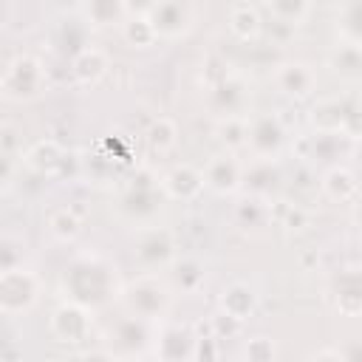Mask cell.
I'll use <instances>...</instances> for the list:
<instances>
[{
	"label": "cell",
	"mask_w": 362,
	"mask_h": 362,
	"mask_svg": "<svg viewBox=\"0 0 362 362\" xmlns=\"http://www.w3.org/2000/svg\"><path fill=\"white\" fill-rule=\"evenodd\" d=\"M62 291L71 303H79L85 308H99L110 303L116 294H122L116 269L99 255L74 257L62 274Z\"/></svg>",
	"instance_id": "cell-1"
},
{
	"label": "cell",
	"mask_w": 362,
	"mask_h": 362,
	"mask_svg": "<svg viewBox=\"0 0 362 362\" xmlns=\"http://www.w3.org/2000/svg\"><path fill=\"white\" fill-rule=\"evenodd\" d=\"M122 300L130 308V314L144 317V320H158L167 314L173 303V288L156 274H141L122 291Z\"/></svg>",
	"instance_id": "cell-2"
},
{
	"label": "cell",
	"mask_w": 362,
	"mask_h": 362,
	"mask_svg": "<svg viewBox=\"0 0 362 362\" xmlns=\"http://www.w3.org/2000/svg\"><path fill=\"white\" fill-rule=\"evenodd\" d=\"M45 90V68L40 59L20 54L6 65L3 74V96L8 102H28Z\"/></svg>",
	"instance_id": "cell-3"
},
{
	"label": "cell",
	"mask_w": 362,
	"mask_h": 362,
	"mask_svg": "<svg viewBox=\"0 0 362 362\" xmlns=\"http://www.w3.org/2000/svg\"><path fill=\"white\" fill-rule=\"evenodd\" d=\"M40 297V280L34 272L14 266V269H3L0 274V311L6 317H14V314H23L28 311Z\"/></svg>",
	"instance_id": "cell-4"
},
{
	"label": "cell",
	"mask_w": 362,
	"mask_h": 362,
	"mask_svg": "<svg viewBox=\"0 0 362 362\" xmlns=\"http://www.w3.org/2000/svg\"><path fill=\"white\" fill-rule=\"evenodd\" d=\"M286 141V130L280 124L277 116H255L249 119V139H246V147L257 156V158H274L280 153Z\"/></svg>",
	"instance_id": "cell-5"
},
{
	"label": "cell",
	"mask_w": 362,
	"mask_h": 362,
	"mask_svg": "<svg viewBox=\"0 0 362 362\" xmlns=\"http://www.w3.org/2000/svg\"><path fill=\"white\" fill-rule=\"evenodd\" d=\"M133 255H136L147 269L167 266V263H173V257H175L173 235H170L167 229H158V226L141 229V232H139V240H136Z\"/></svg>",
	"instance_id": "cell-6"
},
{
	"label": "cell",
	"mask_w": 362,
	"mask_h": 362,
	"mask_svg": "<svg viewBox=\"0 0 362 362\" xmlns=\"http://www.w3.org/2000/svg\"><path fill=\"white\" fill-rule=\"evenodd\" d=\"M51 331L59 342H82L90 331V308L79 303H62L51 317Z\"/></svg>",
	"instance_id": "cell-7"
},
{
	"label": "cell",
	"mask_w": 362,
	"mask_h": 362,
	"mask_svg": "<svg viewBox=\"0 0 362 362\" xmlns=\"http://www.w3.org/2000/svg\"><path fill=\"white\" fill-rule=\"evenodd\" d=\"M204 181L209 189H215L218 195H229L240 187L243 181V173H240V164L235 161V156H215L206 161L204 167Z\"/></svg>",
	"instance_id": "cell-8"
},
{
	"label": "cell",
	"mask_w": 362,
	"mask_h": 362,
	"mask_svg": "<svg viewBox=\"0 0 362 362\" xmlns=\"http://www.w3.org/2000/svg\"><path fill=\"white\" fill-rule=\"evenodd\" d=\"M150 20H153V28L158 37H178L181 31L189 28V8L187 3L181 0H158L156 8L150 11Z\"/></svg>",
	"instance_id": "cell-9"
},
{
	"label": "cell",
	"mask_w": 362,
	"mask_h": 362,
	"mask_svg": "<svg viewBox=\"0 0 362 362\" xmlns=\"http://www.w3.org/2000/svg\"><path fill=\"white\" fill-rule=\"evenodd\" d=\"M161 187H164V192H167L170 198L189 201V198H195V195L206 187L204 170H195L192 164H178V167H173V170L164 175Z\"/></svg>",
	"instance_id": "cell-10"
},
{
	"label": "cell",
	"mask_w": 362,
	"mask_h": 362,
	"mask_svg": "<svg viewBox=\"0 0 362 362\" xmlns=\"http://www.w3.org/2000/svg\"><path fill=\"white\" fill-rule=\"evenodd\" d=\"M274 79H277V88L286 96H297V99L308 96L314 90V85H317L314 71L308 65H303V62H286V65H280Z\"/></svg>",
	"instance_id": "cell-11"
},
{
	"label": "cell",
	"mask_w": 362,
	"mask_h": 362,
	"mask_svg": "<svg viewBox=\"0 0 362 362\" xmlns=\"http://www.w3.org/2000/svg\"><path fill=\"white\" fill-rule=\"evenodd\" d=\"M334 300L342 314L362 311V269H345L334 280Z\"/></svg>",
	"instance_id": "cell-12"
},
{
	"label": "cell",
	"mask_w": 362,
	"mask_h": 362,
	"mask_svg": "<svg viewBox=\"0 0 362 362\" xmlns=\"http://www.w3.org/2000/svg\"><path fill=\"white\" fill-rule=\"evenodd\" d=\"M246 88L238 76H223L215 88H212V105L221 110V116H243V105H246Z\"/></svg>",
	"instance_id": "cell-13"
},
{
	"label": "cell",
	"mask_w": 362,
	"mask_h": 362,
	"mask_svg": "<svg viewBox=\"0 0 362 362\" xmlns=\"http://www.w3.org/2000/svg\"><path fill=\"white\" fill-rule=\"evenodd\" d=\"M71 71H74V79L79 85H96L107 71V59H105V54L99 48H82L74 57Z\"/></svg>",
	"instance_id": "cell-14"
},
{
	"label": "cell",
	"mask_w": 362,
	"mask_h": 362,
	"mask_svg": "<svg viewBox=\"0 0 362 362\" xmlns=\"http://www.w3.org/2000/svg\"><path fill=\"white\" fill-rule=\"evenodd\" d=\"M113 339H116V345H122L116 354H122V356L139 354L141 345L150 339V334H147V320H144V317H136V314L127 317V320H122V322L116 325Z\"/></svg>",
	"instance_id": "cell-15"
},
{
	"label": "cell",
	"mask_w": 362,
	"mask_h": 362,
	"mask_svg": "<svg viewBox=\"0 0 362 362\" xmlns=\"http://www.w3.org/2000/svg\"><path fill=\"white\" fill-rule=\"evenodd\" d=\"M85 17L96 25V28H107V25H119L127 17V3L124 0H85L82 6Z\"/></svg>",
	"instance_id": "cell-16"
},
{
	"label": "cell",
	"mask_w": 362,
	"mask_h": 362,
	"mask_svg": "<svg viewBox=\"0 0 362 362\" xmlns=\"http://www.w3.org/2000/svg\"><path fill=\"white\" fill-rule=\"evenodd\" d=\"M65 161V153H62V147L57 144V141H37L28 153H25V164L31 167V170H37V173H54L59 164Z\"/></svg>",
	"instance_id": "cell-17"
},
{
	"label": "cell",
	"mask_w": 362,
	"mask_h": 362,
	"mask_svg": "<svg viewBox=\"0 0 362 362\" xmlns=\"http://www.w3.org/2000/svg\"><path fill=\"white\" fill-rule=\"evenodd\" d=\"M122 34H124L127 45H133V48H147L158 40L150 14H130V20L122 23Z\"/></svg>",
	"instance_id": "cell-18"
},
{
	"label": "cell",
	"mask_w": 362,
	"mask_h": 362,
	"mask_svg": "<svg viewBox=\"0 0 362 362\" xmlns=\"http://www.w3.org/2000/svg\"><path fill=\"white\" fill-rule=\"evenodd\" d=\"M170 280H173V286H175L178 291L189 294V291H195V288L204 283V269H201V263H198V260L184 257V260H175V263H173Z\"/></svg>",
	"instance_id": "cell-19"
},
{
	"label": "cell",
	"mask_w": 362,
	"mask_h": 362,
	"mask_svg": "<svg viewBox=\"0 0 362 362\" xmlns=\"http://www.w3.org/2000/svg\"><path fill=\"white\" fill-rule=\"evenodd\" d=\"M218 139L226 147H246L249 139V119L246 116H221L218 122Z\"/></svg>",
	"instance_id": "cell-20"
},
{
	"label": "cell",
	"mask_w": 362,
	"mask_h": 362,
	"mask_svg": "<svg viewBox=\"0 0 362 362\" xmlns=\"http://www.w3.org/2000/svg\"><path fill=\"white\" fill-rule=\"evenodd\" d=\"M322 189H325L334 201H348V198L356 195V178L351 175V170H345V167H334V170L325 175Z\"/></svg>",
	"instance_id": "cell-21"
},
{
	"label": "cell",
	"mask_w": 362,
	"mask_h": 362,
	"mask_svg": "<svg viewBox=\"0 0 362 362\" xmlns=\"http://www.w3.org/2000/svg\"><path fill=\"white\" fill-rule=\"evenodd\" d=\"M221 308L229 311L232 317L243 320V317L255 308V297H252V291H249L246 286L235 283V286H229V288L223 291V297H221Z\"/></svg>",
	"instance_id": "cell-22"
},
{
	"label": "cell",
	"mask_w": 362,
	"mask_h": 362,
	"mask_svg": "<svg viewBox=\"0 0 362 362\" xmlns=\"http://www.w3.org/2000/svg\"><path fill=\"white\" fill-rule=\"evenodd\" d=\"M229 28H232L240 40H249V37H255V34L260 31V20H257V14H255L252 6L238 3V6L229 11Z\"/></svg>",
	"instance_id": "cell-23"
},
{
	"label": "cell",
	"mask_w": 362,
	"mask_h": 362,
	"mask_svg": "<svg viewBox=\"0 0 362 362\" xmlns=\"http://www.w3.org/2000/svg\"><path fill=\"white\" fill-rule=\"evenodd\" d=\"M331 65H334V71L337 74H342V76H348V79H356V76H362V48L359 45H342L334 57H331Z\"/></svg>",
	"instance_id": "cell-24"
},
{
	"label": "cell",
	"mask_w": 362,
	"mask_h": 362,
	"mask_svg": "<svg viewBox=\"0 0 362 362\" xmlns=\"http://www.w3.org/2000/svg\"><path fill=\"white\" fill-rule=\"evenodd\" d=\"M147 144H150V150H156V153H167V150L175 144V124H173L170 119L158 116V119L150 124V130H147Z\"/></svg>",
	"instance_id": "cell-25"
},
{
	"label": "cell",
	"mask_w": 362,
	"mask_h": 362,
	"mask_svg": "<svg viewBox=\"0 0 362 362\" xmlns=\"http://www.w3.org/2000/svg\"><path fill=\"white\" fill-rule=\"evenodd\" d=\"M48 226H51V232H54L59 240H74V238L79 235V218H76L71 209H57V212H51Z\"/></svg>",
	"instance_id": "cell-26"
},
{
	"label": "cell",
	"mask_w": 362,
	"mask_h": 362,
	"mask_svg": "<svg viewBox=\"0 0 362 362\" xmlns=\"http://www.w3.org/2000/svg\"><path fill=\"white\" fill-rule=\"evenodd\" d=\"M269 6H272V11H274L280 20L297 25V23L303 20L305 8H308V0H269Z\"/></svg>",
	"instance_id": "cell-27"
},
{
	"label": "cell",
	"mask_w": 362,
	"mask_h": 362,
	"mask_svg": "<svg viewBox=\"0 0 362 362\" xmlns=\"http://www.w3.org/2000/svg\"><path fill=\"white\" fill-rule=\"evenodd\" d=\"M342 133L351 139H362V105H345Z\"/></svg>",
	"instance_id": "cell-28"
},
{
	"label": "cell",
	"mask_w": 362,
	"mask_h": 362,
	"mask_svg": "<svg viewBox=\"0 0 362 362\" xmlns=\"http://www.w3.org/2000/svg\"><path fill=\"white\" fill-rule=\"evenodd\" d=\"M356 221L362 223V204H359V209H356Z\"/></svg>",
	"instance_id": "cell-29"
}]
</instances>
